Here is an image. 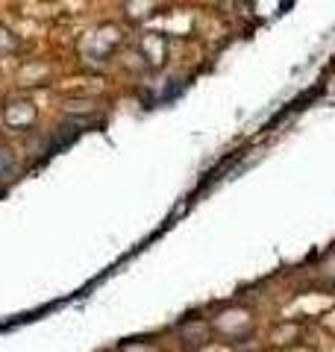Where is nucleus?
I'll use <instances>...</instances> for the list:
<instances>
[{
  "instance_id": "1",
  "label": "nucleus",
  "mask_w": 335,
  "mask_h": 352,
  "mask_svg": "<svg viewBox=\"0 0 335 352\" xmlns=\"http://www.w3.org/2000/svg\"><path fill=\"white\" fill-rule=\"evenodd\" d=\"M12 170H15V156H12V150L0 147V179H3V176H9Z\"/></svg>"
}]
</instances>
